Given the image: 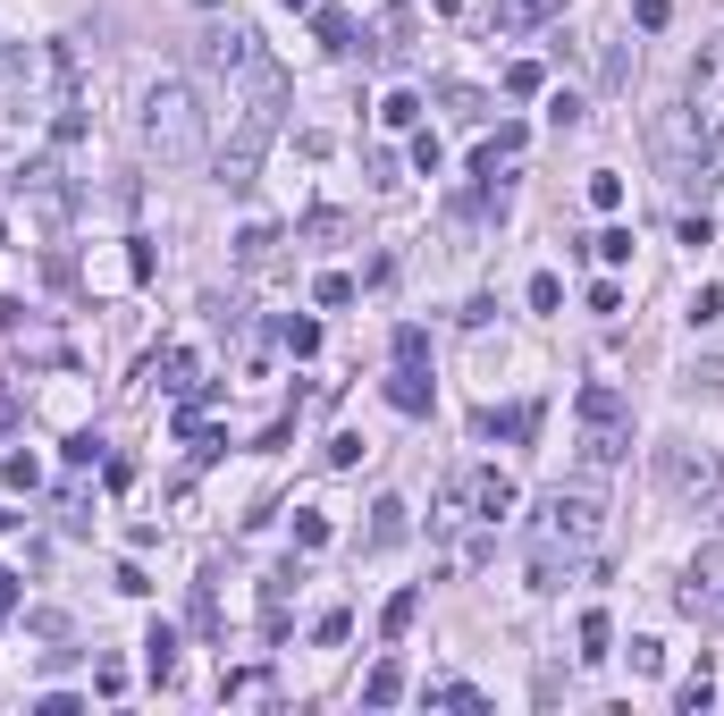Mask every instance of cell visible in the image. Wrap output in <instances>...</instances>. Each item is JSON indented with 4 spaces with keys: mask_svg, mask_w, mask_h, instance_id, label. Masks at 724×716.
I'll return each mask as SVG.
<instances>
[{
    "mask_svg": "<svg viewBox=\"0 0 724 716\" xmlns=\"http://www.w3.org/2000/svg\"><path fill=\"white\" fill-rule=\"evenodd\" d=\"M144 152L160 169H194L211 152V110H203V94H194L186 76H160L152 94H144Z\"/></svg>",
    "mask_w": 724,
    "mask_h": 716,
    "instance_id": "1",
    "label": "cell"
},
{
    "mask_svg": "<svg viewBox=\"0 0 724 716\" xmlns=\"http://www.w3.org/2000/svg\"><path fill=\"white\" fill-rule=\"evenodd\" d=\"M665 135H674V144H691V135H699L708 152L724 144V34H716V42H708V51L691 60V94H683V127H665Z\"/></svg>",
    "mask_w": 724,
    "mask_h": 716,
    "instance_id": "2",
    "label": "cell"
},
{
    "mask_svg": "<svg viewBox=\"0 0 724 716\" xmlns=\"http://www.w3.org/2000/svg\"><path fill=\"white\" fill-rule=\"evenodd\" d=\"M581 456L599 464V472L631 456V405H624V388H606V380L581 388Z\"/></svg>",
    "mask_w": 724,
    "mask_h": 716,
    "instance_id": "3",
    "label": "cell"
},
{
    "mask_svg": "<svg viewBox=\"0 0 724 716\" xmlns=\"http://www.w3.org/2000/svg\"><path fill=\"white\" fill-rule=\"evenodd\" d=\"M606 531V497L599 489H548V506H539V540H556V548H590Z\"/></svg>",
    "mask_w": 724,
    "mask_h": 716,
    "instance_id": "4",
    "label": "cell"
},
{
    "mask_svg": "<svg viewBox=\"0 0 724 716\" xmlns=\"http://www.w3.org/2000/svg\"><path fill=\"white\" fill-rule=\"evenodd\" d=\"M658 481L674 489V497H691V506H716L724 497V472L708 447H658Z\"/></svg>",
    "mask_w": 724,
    "mask_h": 716,
    "instance_id": "5",
    "label": "cell"
},
{
    "mask_svg": "<svg viewBox=\"0 0 724 716\" xmlns=\"http://www.w3.org/2000/svg\"><path fill=\"white\" fill-rule=\"evenodd\" d=\"M203 60L220 67V76H253V67H270V60H261V42H253V26H220L211 42H203Z\"/></svg>",
    "mask_w": 724,
    "mask_h": 716,
    "instance_id": "6",
    "label": "cell"
},
{
    "mask_svg": "<svg viewBox=\"0 0 724 716\" xmlns=\"http://www.w3.org/2000/svg\"><path fill=\"white\" fill-rule=\"evenodd\" d=\"M388 405H396V413H413V422L430 413V380H421V362H396V371H388Z\"/></svg>",
    "mask_w": 724,
    "mask_h": 716,
    "instance_id": "7",
    "label": "cell"
},
{
    "mask_svg": "<svg viewBox=\"0 0 724 716\" xmlns=\"http://www.w3.org/2000/svg\"><path fill=\"white\" fill-rule=\"evenodd\" d=\"M405 531H413V506H405V497H379V506H371V548H396Z\"/></svg>",
    "mask_w": 724,
    "mask_h": 716,
    "instance_id": "8",
    "label": "cell"
},
{
    "mask_svg": "<svg viewBox=\"0 0 724 716\" xmlns=\"http://www.w3.org/2000/svg\"><path fill=\"white\" fill-rule=\"evenodd\" d=\"M152 380H160L169 396H194V388H203V371H194V355H186V346H169V355L152 362Z\"/></svg>",
    "mask_w": 724,
    "mask_h": 716,
    "instance_id": "9",
    "label": "cell"
},
{
    "mask_svg": "<svg viewBox=\"0 0 724 716\" xmlns=\"http://www.w3.org/2000/svg\"><path fill=\"white\" fill-rule=\"evenodd\" d=\"M514 152H523V127H498V135H489V144L473 152V177H489V186H498V169L514 161Z\"/></svg>",
    "mask_w": 724,
    "mask_h": 716,
    "instance_id": "10",
    "label": "cell"
},
{
    "mask_svg": "<svg viewBox=\"0 0 724 716\" xmlns=\"http://www.w3.org/2000/svg\"><path fill=\"white\" fill-rule=\"evenodd\" d=\"M363 700H371V708H396V700H405V666H396V657H379L371 675H363Z\"/></svg>",
    "mask_w": 724,
    "mask_h": 716,
    "instance_id": "11",
    "label": "cell"
},
{
    "mask_svg": "<svg viewBox=\"0 0 724 716\" xmlns=\"http://www.w3.org/2000/svg\"><path fill=\"white\" fill-rule=\"evenodd\" d=\"M473 506H480L489 522L514 515V481H505V472H473Z\"/></svg>",
    "mask_w": 724,
    "mask_h": 716,
    "instance_id": "12",
    "label": "cell"
},
{
    "mask_svg": "<svg viewBox=\"0 0 724 716\" xmlns=\"http://www.w3.org/2000/svg\"><path fill=\"white\" fill-rule=\"evenodd\" d=\"M413 616H421V590H396V598H388V616H379V632H388V641H405Z\"/></svg>",
    "mask_w": 724,
    "mask_h": 716,
    "instance_id": "13",
    "label": "cell"
},
{
    "mask_svg": "<svg viewBox=\"0 0 724 716\" xmlns=\"http://www.w3.org/2000/svg\"><path fill=\"white\" fill-rule=\"evenodd\" d=\"M144 666H152L160 683L177 675V632H169V624H152V641H144Z\"/></svg>",
    "mask_w": 724,
    "mask_h": 716,
    "instance_id": "14",
    "label": "cell"
},
{
    "mask_svg": "<svg viewBox=\"0 0 724 716\" xmlns=\"http://www.w3.org/2000/svg\"><path fill=\"white\" fill-rule=\"evenodd\" d=\"M220 700H270V675L261 666H236V675H220Z\"/></svg>",
    "mask_w": 724,
    "mask_h": 716,
    "instance_id": "15",
    "label": "cell"
},
{
    "mask_svg": "<svg viewBox=\"0 0 724 716\" xmlns=\"http://www.w3.org/2000/svg\"><path fill=\"white\" fill-rule=\"evenodd\" d=\"M439 101L455 110V119H464V127H480V119H489V101H480L473 85H439Z\"/></svg>",
    "mask_w": 724,
    "mask_h": 716,
    "instance_id": "16",
    "label": "cell"
},
{
    "mask_svg": "<svg viewBox=\"0 0 724 716\" xmlns=\"http://www.w3.org/2000/svg\"><path fill=\"white\" fill-rule=\"evenodd\" d=\"M421 700H430V708H489V700H480L473 683H430Z\"/></svg>",
    "mask_w": 724,
    "mask_h": 716,
    "instance_id": "17",
    "label": "cell"
},
{
    "mask_svg": "<svg viewBox=\"0 0 724 716\" xmlns=\"http://www.w3.org/2000/svg\"><path fill=\"white\" fill-rule=\"evenodd\" d=\"M606 641H615V624H606L599 607H590V616H581V657H590V666H599V657H606Z\"/></svg>",
    "mask_w": 724,
    "mask_h": 716,
    "instance_id": "18",
    "label": "cell"
},
{
    "mask_svg": "<svg viewBox=\"0 0 724 716\" xmlns=\"http://www.w3.org/2000/svg\"><path fill=\"white\" fill-rule=\"evenodd\" d=\"M312 304H329V312H338V304H354V279H346V270H320Z\"/></svg>",
    "mask_w": 724,
    "mask_h": 716,
    "instance_id": "19",
    "label": "cell"
},
{
    "mask_svg": "<svg viewBox=\"0 0 724 716\" xmlns=\"http://www.w3.org/2000/svg\"><path fill=\"white\" fill-rule=\"evenodd\" d=\"M708 700H716V683H708V675H691V683L674 691V708H683V716H708Z\"/></svg>",
    "mask_w": 724,
    "mask_h": 716,
    "instance_id": "20",
    "label": "cell"
},
{
    "mask_svg": "<svg viewBox=\"0 0 724 716\" xmlns=\"http://www.w3.org/2000/svg\"><path fill=\"white\" fill-rule=\"evenodd\" d=\"M539 85H548V67H539V60H514V67H505V94H539Z\"/></svg>",
    "mask_w": 724,
    "mask_h": 716,
    "instance_id": "21",
    "label": "cell"
},
{
    "mask_svg": "<svg viewBox=\"0 0 724 716\" xmlns=\"http://www.w3.org/2000/svg\"><path fill=\"white\" fill-rule=\"evenodd\" d=\"M346 632H354V616H346V607H329V616L312 624V641H320V650H338V641H346Z\"/></svg>",
    "mask_w": 724,
    "mask_h": 716,
    "instance_id": "22",
    "label": "cell"
},
{
    "mask_svg": "<svg viewBox=\"0 0 724 716\" xmlns=\"http://www.w3.org/2000/svg\"><path fill=\"white\" fill-rule=\"evenodd\" d=\"M590 202H599V211H624V177H615V169H599V177H590Z\"/></svg>",
    "mask_w": 724,
    "mask_h": 716,
    "instance_id": "23",
    "label": "cell"
},
{
    "mask_svg": "<svg viewBox=\"0 0 724 716\" xmlns=\"http://www.w3.org/2000/svg\"><path fill=\"white\" fill-rule=\"evenodd\" d=\"M320 42H329V51H354V26L338 17V9H320Z\"/></svg>",
    "mask_w": 724,
    "mask_h": 716,
    "instance_id": "24",
    "label": "cell"
},
{
    "mask_svg": "<svg viewBox=\"0 0 724 716\" xmlns=\"http://www.w3.org/2000/svg\"><path fill=\"white\" fill-rule=\"evenodd\" d=\"M379 119H388V127H413V119H421V101H413V94H388V101H379Z\"/></svg>",
    "mask_w": 724,
    "mask_h": 716,
    "instance_id": "25",
    "label": "cell"
},
{
    "mask_svg": "<svg viewBox=\"0 0 724 716\" xmlns=\"http://www.w3.org/2000/svg\"><path fill=\"white\" fill-rule=\"evenodd\" d=\"M295 548H329V515H295Z\"/></svg>",
    "mask_w": 724,
    "mask_h": 716,
    "instance_id": "26",
    "label": "cell"
},
{
    "mask_svg": "<svg viewBox=\"0 0 724 716\" xmlns=\"http://www.w3.org/2000/svg\"><path fill=\"white\" fill-rule=\"evenodd\" d=\"M665 666V641H631V675H658Z\"/></svg>",
    "mask_w": 724,
    "mask_h": 716,
    "instance_id": "27",
    "label": "cell"
},
{
    "mask_svg": "<svg viewBox=\"0 0 724 716\" xmlns=\"http://www.w3.org/2000/svg\"><path fill=\"white\" fill-rule=\"evenodd\" d=\"M556 304H565V287H556V279L539 270V279H531V312H556Z\"/></svg>",
    "mask_w": 724,
    "mask_h": 716,
    "instance_id": "28",
    "label": "cell"
},
{
    "mask_svg": "<svg viewBox=\"0 0 724 716\" xmlns=\"http://www.w3.org/2000/svg\"><path fill=\"white\" fill-rule=\"evenodd\" d=\"M548 119H556V127L573 135V127H581V94H556V101H548Z\"/></svg>",
    "mask_w": 724,
    "mask_h": 716,
    "instance_id": "29",
    "label": "cell"
},
{
    "mask_svg": "<svg viewBox=\"0 0 724 716\" xmlns=\"http://www.w3.org/2000/svg\"><path fill=\"white\" fill-rule=\"evenodd\" d=\"M421 355H430V337H421V329L405 321V329H396V362H421Z\"/></svg>",
    "mask_w": 724,
    "mask_h": 716,
    "instance_id": "30",
    "label": "cell"
},
{
    "mask_svg": "<svg viewBox=\"0 0 724 716\" xmlns=\"http://www.w3.org/2000/svg\"><path fill=\"white\" fill-rule=\"evenodd\" d=\"M270 245H279L270 229H245V236H236V254H245V261H270Z\"/></svg>",
    "mask_w": 724,
    "mask_h": 716,
    "instance_id": "31",
    "label": "cell"
},
{
    "mask_svg": "<svg viewBox=\"0 0 724 716\" xmlns=\"http://www.w3.org/2000/svg\"><path fill=\"white\" fill-rule=\"evenodd\" d=\"M631 17H640V26L658 34V26H665V17H674V0H631Z\"/></svg>",
    "mask_w": 724,
    "mask_h": 716,
    "instance_id": "32",
    "label": "cell"
},
{
    "mask_svg": "<svg viewBox=\"0 0 724 716\" xmlns=\"http://www.w3.org/2000/svg\"><path fill=\"white\" fill-rule=\"evenodd\" d=\"M599 261H631V229H606L599 236Z\"/></svg>",
    "mask_w": 724,
    "mask_h": 716,
    "instance_id": "33",
    "label": "cell"
},
{
    "mask_svg": "<svg viewBox=\"0 0 724 716\" xmlns=\"http://www.w3.org/2000/svg\"><path fill=\"white\" fill-rule=\"evenodd\" d=\"M565 0H514V17H556Z\"/></svg>",
    "mask_w": 724,
    "mask_h": 716,
    "instance_id": "34",
    "label": "cell"
},
{
    "mask_svg": "<svg viewBox=\"0 0 724 716\" xmlns=\"http://www.w3.org/2000/svg\"><path fill=\"white\" fill-rule=\"evenodd\" d=\"M9 607H17V573H0V616H9Z\"/></svg>",
    "mask_w": 724,
    "mask_h": 716,
    "instance_id": "35",
    "label": "cell"
}]
</instances>
